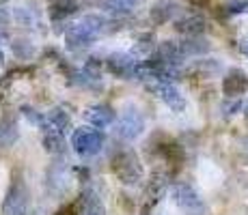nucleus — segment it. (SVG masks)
<instances>
[{"label":"nucleus","instance_id":"f257e3e1","mask_svg":"<svg viewBox=\"0 0 248 215\" xmlns=\"http://www.w3.org/2000/svg\"><path fill=\"white\" fill-rule=\"evenodd\" d=\"M106 28V22L99 15H84L80 22L71 24L65 30V41L71 50H80V47L91 45L99 37V32Z\"/></svg>","mask_w":248,"mask_h":215},{"label":"nucleus","instance_id":"f03ea898","mask_svg":"<svg viewBox=\"0 0 248 215\" xmlns=\"http://www.w3.org/2000/svg\"><path fill=\"white\" fill-rule=\"evenodd\" d=\"M112 172L123 185H138L142 181V164L132 149H123L112 157Z\"/></svg>","mask_w":248,"mask_h":215},{"label":"nucleus","instance_id":"7ed1b4c3","mask_svg":"<svg viewBox=\"0 0 248 215\" xmlns=\"http://www.w3.org/2000/svg\"><path fill=\"white\" fill-rule=\"evenodd\" d=\"M2 215H28V189L20 174L11 179L9 192L2 202Z\"/></svg>","mask_w":248,"mask_h":215},{"label":"nucleus","instance_id":"20e7f679","mask_svg":"<svg viewBox=\"0 0 248 215\" xmlns=\"http://www.w3.org/2000/svg\"><path fill=\"white\" fill-rule=\"evenodd\" d=\"M71 146L80 157H93L102 151L104 136L99 129L93 127H78L71 133Z\"/></svg>","mask_w":248,"mask_h":215},{"label":"nucleus","instance_id":"39448f33","mask_svg":"<svg viewBox=\"0 0 248 215\" xmlns=\"http://www.w3.org/2000/svg\"><path fill=\"white\" fill-rule=\"evenodd\" d=\"M173 200L186 215H205L207 213L205 202L201 196H199V192L190 183H184V181L173 185Z\"/></svg>","mask_w":248,"mask_h":215},{"label":"nucleus","instance_id":"423d86ee","mask_svg":"<svg viewBox=\"0 0 248 215\" xmlns=\"http://www.w3.org/2000/svg\"><path fill=\"white\" fill-rule=\"evenodd\" d=\"M140 67L142 63L130 52H117V54H110L106 58V69L121 80L140 78Z\"/></svg>","mask_w":248,"mask_h":215},{"label":"nucleus","instance_id":"0eeeda50","mask_svg":"<svg viewBox=\"0 0 248 215\" xmlns=\"http://www.w3.org/2000/svg\"><path fill=\"white\" fill-rule=\"evenodd\" d=\"M114 131H117V136L121 138V140L132 142V140H136L142 131H145V118H142V114L138 112L136 108L130 106V108H125L121 112Z\"/></svg>","mask_w":248,"mask_h":215},{"label":"nucleus","instance_id":"6e6552de","mask_svg":"<svg viewBox=\"0 0 248 215\" xmlns=\"http://www.w3.org/2000/svg\"><path fill=\"white\" fill-rule=\"evenodd\" d=\"M147 88L154 90L155 95L166 103L173 112H181L186 108V99L184 95L179 93V88L173 82H164V80H149L147 82Z\"/></svg>","mask_w":248,"mask_h":215},{"label":"nucleus","instance_id":"1a4fd4ad","mask_svg":"<svg viewBox=\"0 0 248 215\" xmlns=\"http://www.w3.org/2000/svg\"><path fill=\"white\" fill-rule=\"evenodd\" d=\"M166 192H169V174L166 172H154L151 181L145 187V207H142L145 209V215L164 198Z\"/></svg>","mask_w":248,"mask_h":215},{"label":"nucleus","instance_id":"9d476101","mask_svg":"<svg viewBox=\"0 0 248 215\" xmlns=\"http://www.w3.org/2000/svg\"><path fill=\"white\" fill-rule=\"evenodd\" d=\"M222 93H225L227 99H237V97H242V95H246L248 93V75H246V71L237 69V67L229 69L227 75L222 78Z\"/></svg>","mask_w":248,"mask_h":215},{"label":"nucleus","instance_id":"9b49d317","mask_svg":"<svg viewBox=\"0 0 248 215\" xmlns=\"http://www.w3.org/2000/svg\"><path fill=\"white\" fill-rule=\"evenodd\" d=\"M154 149H155V153H158L160 157H164L166 164L173 166L175 170H177L179 166L184 164V149H181V146L175 140H170V138H162V142H155L154 140Z\"/></svg>","mask_w":248,"mask_h":215},{"label":"nucleus","instance_id":"f8f14e48","mask_svg":"<svg viewBox=\"0 0 248 215\" xmlns=\"http://www.w3.org/2000/svg\"><path fill=\"white\" fill-rule=\"evenodd\" d=\"M84 116H87V121L93 127L104 129V127H108V125H112V123H114V118H117V112H114V110L108 106V103H95V106L87 108Z\"/></svg>","mask_w":248,"mask_h":215},{"label":"nucleus","instance_id":"ddd939ff","mask_svg":"<svg viewBox=\"0 0 248 215\" xmlns=\"http://www.w3.org/2000/svg\"><path fill=\"white\" fill-rule=\"evenodd\" d=\"M41 131H44V149L52 155H61L65 151V136L59 127H54L50 121L46 118V123L41 125Z\"/></svg>","mask_w":248,"mask_h":215},{"label":"nucleus","instance_id":"4468645a","mask_svg":"<svg viewBox=\"0 0 248 215\" xmlns=\"http://www.w3.org/2000/svg\"><path fill=\"white\" fill-rule=\"evenodd\" d=\"M80 215H106V207H104L102 198L97 196L93 187H84L80 194Z\"/></svg>","mask_w":248,"mask_h":215},{"label":"nucleus","instance_id":"2eb2a0df","mask_svg":"<svg viewBox=\"0 0 248 215\" xmlns=\"http://www.w3.org/2000/svg\"><path fill=\"white\" fill-rule=\"evenodd\" d=\"M205 28H207V24H205L201 15H188L184 20L175 22V30L184 37H201L205 32Z\"/></svg>","mask_w":248,"mask_h":215},{"label":"nucleus","instance_id":"dca6fc26","mask_svg":"<svg viewBox=\"0 0 248 215\" xmlns=\"http://www.w3.org/2000/svg\"><path fill=\"white\" fill-rule=\"evenodd\" d=\"M177 13V4L173 0H158L154 7L149 9V17L155 26H162L169 20H173V15Z\"/></svg>","mask_w":248,"mask_h":215},{"label":"nucleus","instance_id":"f3484780","mask_svg":"<svg viewBox=\"0 0 248 215\" xmlns=\"http://www.w3.org/2000/svg\"><path fill=\"white\" fill-rule=\"evenodd\" d=\"M142 4V0H99V9L114 15H125V13L136 11Z\"/></svg>","mask_w":248,"mask_h":215},{"label":"nucleus","instance_id":"a211bd4d","mask_svg":"<svg viewBox=\"0 0 248 215\" xmlns=\"http://www.w3.org/2000/svg\"><path fill=\"white\" fill-rule=\"evenodd\" d=\"M20 138V129H17L16 121L11 118H2L0 121V149H9L13 146Z\"/></svg>","mask_w":248,"mask_h":215},{"label":"nucleus","instance_id":"6ab92c4d","mask_svg":"<svg viewBox=\"0 0 248 215\" xmlns=\"http://www.w3.org/2000/svg\"><path fill=\"white\" fill-rule=\"evenodd\" d=\"M179 47H181L184 58L186 56H199V54L209 52V43L205 39H199V37H186L184 41H179Z\"/></svg>","mask_w":248,"mask_h":215},{"label":"nucleus","instance_id":"aec40b11","mask_svg":"<svg viewBox=\"0 0 248 215\" xmlns=\"http://www.w3.org/2000/svg\"><path fill=\"white\" fill-rule=\"evenodd\" d=\"M78 9H80L78 0H59L54 7H50V17L54 22H61V20H65V17L74 15Z\"/></svg>","mask_w":248,"mask_h":215},{"label":"nucleus","instance_id":"412c9836","mask_svg":"<svg viewBox=\"0 0 248 215\" xmlns=\"http://www.w3.org/2000/svg\"><path fill=\"white\" fill-rule=\"evenodd\" d=\"M218 71H220V65H218L216 60L205 58V60H197V63L188 69V73H194V75H199V78H212Z\"/></svg>","mask_w":248,"mask_h":215},{"label":"nucleus","instance_id":"4be33fe9","mask_svg":"<svg viewBox=\"0 0 248 215\" xmlns=\"http://www.w3.org/2000/svg\"><path fill=\"white\" fill-rule=\"evenodd\" d=\"M46 118H47V121H50L54 127H59L63 133L71 129V116H69L67 112H65V108H52L50 112H47Z\"/></svg>","mask_w":248,"mask_h":215},{"label":"nucleus","instance_id":"5701e85b","mask_svg":"<svg viewBox=\"0 0 248 215\" xmlns=\"http://www.w3.org/2000/svg\"><path fill=\"white\" fill-rule=\"evenodd\" d=\"M154 45H155V37L151 35V32H145V35L138 37L136 50L138 52H151V50H154Z\"/></svg>","mask_w":248,"mask_h":215},{"label":"nucleus","instance_id":"b1692460","mask_svg":"<svg viewBox=\"0 0 248 215\" xmlns=\"http://www.w3.org/2000/svg\"><path fill=\"white\" fill-rule=\"evenodd\" d=\"M227 13L233 15V13H248V0H231L227 4Z\"/></svg>","mask_w":248,"mask_h":215},{"label":"nucleus","instance_id":"393cba45","mask_svg":"<svg viewBox=\"0 0 248 215\" xmlns=\"http://www.w3.org/2000/svg\"><path fill=\"white\" fill-rule=\"evenodd\" d=\"M22 112H24V116H26L28 121L32 123V125L41 127V125H44V123H46V118L41 116V114H37V112H35V110H32V108H26V106H24V108H22Z\"/></svg>","mask_w":248,"mask_h":215},{"label":"nucleus","instance_id":"a878e982","mask_svg":"<svg viewBox=\"0 0 248 215\" xmlns=\"http://www.w3.org/2000/svg\"><path fill=\"white\" fill-rule=\"evenodd\" d=\"M222 110H225V114H235V112H240V110H242V101H240V97L233 99L231 103H222Z\"/></svg>","mask_w":248,"mask_h":215},{"label":"nucleus","instance_id":"bb28decb","mask_svg":"<svg viewBox=\"0 0 248 215\" xmlns=\"http://www.w3.org/2000/svg\"><path fill=\"white\" fill-rule=\"evenodd\" d=\"M56 215H80V213H78V209H76L74 204H67V207H63Z\"/></svg>","mask_w":248,"mask_h":215},{"label":"nucleus","instance_id":"cd10ccee","mask_svg":"<svg viewBox=\"0 0 248 215\" xmlns=\"http://www.w3.org/2000/svg\"><path fill=\"white\" fill-rule=\"evenodd\" d=\"M7 22H9V15L4 13V9H0V26H4Z\"/></svg>","mask_w":248,"mask_h":215},{"label":"nucleus","instance_id":"c85d7f7f","mask_svg":"<svg viewBox=\"0 0 248 215\" xmlns=\"http://www.w3.org/2000/svg\"><path fill=\"white\" fill-rule=\"evenodd\" d=\"M240 52L248 58V41H242V43H240Z\"/></svg>","mask_w":248,"mask_h":215},{"label":"nucleus","instance_id":"c756f323","mask_svg":"<svg viewBox=\"0 0 248 215\" xmlns=\"http://www.w3.org/2000/svg\"><path fill=\"white\" fill-rule=\"evenodd\" d=\"M2 65H4V54H2V50H0V69H2Z\"/></svg>","mask_w":248,"mask_h":215},{"label":"nucleus","instance_id":"7c9ffc66","mask_svg":"<svg viewBox=\"0 0 248 215\" xmlns=\"http://www.w3.org/2000/svg\"><path fill=\"white\" fill-rule=\"evenodd\" d=\"M244 118H246V125H248V106L244 108Z\"/></svg>","mask_w":248,"mask_h":215},{"label":"nucleus","instance_id":"2f4dec72","mask_svg":"<svg viewBox=\"0 0 248 215\" xmlns=\"http://www.w3.org/2000/svg\"><path fill=\"white\" fill-rule=\"evenodd\" d=\"M54 2H59V0H54Z\"/></svg>","mask_w":248,"mask_h":215},{"label":"nucleus","instance_id":"473e14b6","mask_svg":"<svg viewBox=\"0 0 248 215\" xmlns=\"http://www.w3.org/2000/svg\"><path fill=\"white\" fill-rule=\"evenodd\" d=\"M0 215H2V213H0Z\"/></svg>","mask_w":248,"mask_h":215}]
</instances>
